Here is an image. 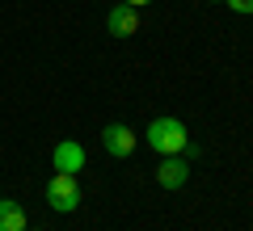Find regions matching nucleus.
Returning a JSON list of instances; mask_svg holds the SVG:
<instances>
[{"instance_id": "6e6552de", "label": "nucleus", "mask_w": 253, "mask_h": 231, "mask_svg": "<svg viewBox=\"0 0 253 231\" xmlns=\"http://www.w3.org/2000/svg\"><path fill=\"white\" fill-rule=\"evenodd\" d=\"M228 9L232 13H253V0H228Z\"/></svg>"}, {"instance_id": "0eeeda50", "label": "nucleus", "mask_w": 253, "mask_h": 231, "mask_svg": "<svg viewBox=\"0 0 253 231\" xmlns=\"http://www.w3.org/2000/svg\"><path fill=\"white\" fill-rule=\"evenodd\" d=\"M0 231H26V210L17 202H0Z\"/></svg>"}, {"instance_id": "f03ea898", "label": "nucleus", "mask_w": 253, "mask_h": 231, "mask_svg": "<svg viewBox=\"0 0 253 231\" xmlns=\"http://www.w3.org/2000/svg\"><path fill=\"white\" fill-rule=\"evenodd\" d=\"M46 202H51V210H59V214H68V210L81 206V185H76L72 172H55V177L46 181Z\"/></svg>"}, {"instance_id": "f257e3e1", "label": "nucleus", "mask_w": 253, "mask_h": 231, "mask_svg": "<svg viewBox=\"0 0 253 231\" xmlns=\"http://www.w3.org/2000/svg\"><path fill=\"white\" fill-rule=\"evenodd\" d=\"M144 139H148V147L161 151V156H181L186 143H190V134H186V126H181L177 118H156L144 131Z\"/></svg>"}, {"instance_id": "423d86ee", "label": "nucleus", "mask_w": 253, "mask_h": 231, "mask_svg": "<svg viewBox=\"0 0 253 231\" xmlns=\"http://www.w3.org/2000/svg\"><path fill=\"white\" fill-rule=\"evenodd\" d=\"M106 26H110V34H114V38H131V34H135V26H139V17H135L131 4H114L110 17H106Z\"/></svg>"}, {"instance_id": "7ed1b4c3", "label": "nucleus", "mask_w": 253, "mask_h": 231, "mask_svg": "<svg viewBox=\"0 0 253 231\" xmlns=\"http://www.w3.org/2000/svg\"><path fill=\"white\" fill-rule=\"evenodd\" d=\"M101 143H106V151L110 156H118V160H126V156H131V151H135V131H131V126H123V122H110L106 131H101Z\"/></svg>"}, {"instance_id": "20e7f679", "label": "nucleus", "mask_w": 253, "mask_h": 231, "mask_svg": "<svg viewBox=\"0 0 253 231\" xmlns=\"http://www.w3.org/2000/svg\"><path fill=\"white\" fill-rule=\"evenodd\" d=\"M51 164H55V172H72V177H76V172L84 168V147H81V143H72V139L55 143Z\"/></svg>"}, {"instance_id": "1a4fd4ad", "label": "nucleus", "mask_w": 253, "mask_h": 231, "mask_svg": "<svg viewBox=\"0 0 253 231\" xmlns=\"http://www.w3.org/2000/svg\"><path fill=\"white\" fill-rule=\"evenodd\" d=\"M118 4H131V9H139V4H148V0H118Z\"/></svg>"}, {"instance_id": "39448f33", "label": "nucleus", "mask_w": 253, "mask_h": 231, "mask_svg": "<svg viewBox=\"0 0 253 231\" xmlns=\"http://www.w3.org/2000/svg\"><path fill=\"white\" fill-rule=\"evenodd\" d=\"M186 177H190V164L181 160V156H165V164L156 168V181H161L165 189H181Z\"/></svg>"}]
</instances>
